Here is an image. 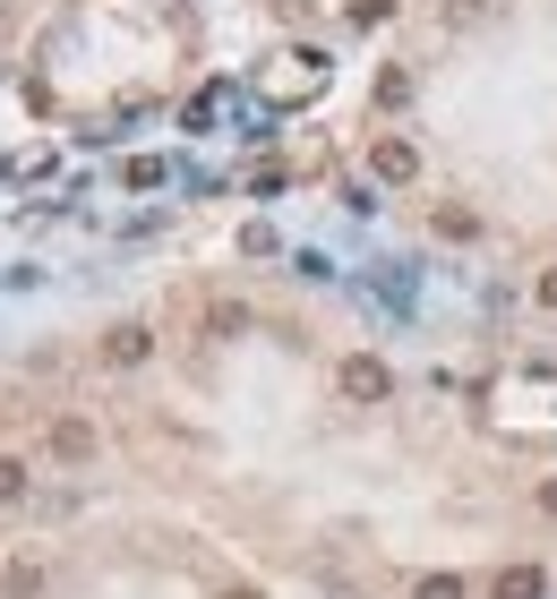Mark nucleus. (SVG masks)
Listing matches in <instances>:
<instances>
[{"label":"nucleus","mask_w":557,"mask_h":599,"mask_svg":"<svg viewBox=\"0 0 557 599\" xmlns=\"http://www.w3.org/2000/svg\"><path fill=\"white\" fill-rule=\"evenodd\" d=\"M334 394H343V403H386L394 369L378 360V351H343V360H334Z\"/></svg>","instance_id":"nucleus-1"},{"label":"nucleus","mask_w":557,"mask_h":599,"mask_svg":"<svg viewBox=\"0 0 557 599\" xmlns=\"http://www.w3.org/2000/svg\"><path fill=\"white\" fill-rule=\"evenodd\" d=\"M369 180H386V189L421 180V146H412V137H378V146H369Z\"/></svg>","instance_id":"nucleus-2"},{"label":"nucleus","mask_w":557,"mask_h":599,"mask_svg":"<svg viewBox=\"0 0 557 599\" xmlns=\"http://www.w3.org/2000/svg\"><path fill=\"white\" fill-rule=\"evenodd\" d=\"M318 86H327V52H292V69H275V78H266V95H275V103L318 95Z\"/></svg>","instance_id":"nucleus-3"},{"label":"nucleus","mask_w":557,"mask_h":599,"mask_svg":"<svg viewBox=\"0 0 557 599\" xmlns=\"http://www.w3.org/2000/svg\"><path fill=\"white\" fill-rule=\"evenodd\" d=\"M43 454L52 463H95V420H52L43 428Z\"/></svg>","instance_id":"nucleus-4"},{"label":"nucleus","mask_w":557,"mask_h":599,"mask_svg":"<svg viewBox=\"0 0 557 599\" xmlns=\"http://www.w3.org/2000/svg\"><path fill=\"white\" fill-rule=\"evenodd\" d=\"M103 360H112V369H146V360H155V334H146V326H112V334H103Z\"/></svg>","instance_id":"nucleus-5"},{"label":"nucleus","mask_w":557,"mask_h":599,"mask_svg":"<svg viewBox=\"0 0 557 599\" xmlns=\"http://www.w3.org/2000/svg\"><path fill=\"white\" fill-rule=\"evenodd\" d=\"M540 591H549V574H540V566H506L489 582V599H540Z\"/></svg>","instance_id":"nucleus-6"},{"label":"nucleus","mask_w":557,"mask_h":599,"mask_svg":"<svg viewBox=\"0 0 557 599\" xmlns=\"http://www.w3.org/2000/svg\"><path fill=\"white\" fill-rule=\"evenodd\" d=\"M378 103L403 112V103H412V69H378Z\"/></svg>","instance_id":"nucleus-7"},{"label":"nucleus","mask_w":557,"mask_h":599,"mask_svg":"<svg viewBox=\"0 0 557 599\" xmlns=\"http://www.w3.org/2000/svg\"><path fill=\"white\" fill-rule=\"evenodd\" d=\"M463 591H472L463 574H421V582H412V599H463Z\"/></svg>","instance_id":"nucleus-8"},{"label":"nucleus","mask_w":557,"mask_h":599,"mask_svg":"<svg viewBox=\"0 0 557 599\" xmlns=\"http://www.w3.org/2000/svg\"><path fill=\"white\" fill-rule=\"evenodd\" d=\"M437 231H446V240H472V231H481V215H472V206H437Z\"/></svg>","instance_id":"nucleus-9"},{"label":"nucleus","mask_w":557,"mask_h":599,"mask_svg":"<svg viewBox=\"0 0 557 599\" xmlns=\"http://www.w3.org/2000/svg\"><path fill=\"white\" fill-rule=\"evenodd\" d=\"M206 326H215V334H249V309H240V300H215V309H206Z\"/></svg>","instance_id":"nucleus-10"},{"label":"nucleus","mask_w":557,"mask_h":599,"mask_svg":"<svg viewBox=\"0 0 557 599\" xmlns=\"http://www.w3.org/2000/svg\"><path fill=\"white\" fill-rule=\"evenodd\" d=\"M27 497V463H18V454H0V505H18Z\"/></svg>","instance_id":"nucleus-11"},{"label":"nucleus","mask_w":557,"mask_h":599,"mask_svg":"<svg viewBox=\"0 0 557 599\" xmlns=\"http://www.w3.org/2000/svg\"><path fill=\"white\" fill-rule=\"evenodd\" d=\"M481 9H489V0H446V27H472Z\"/></svg>","instance_id":"nucleus-12"},{"label":"nucleus","mask_w":557,"mask_h":599,"mask_svg":"<svg viewBox=\"0 0 557 599\" xmlns=\"http://www.w3.org/2000/svg\"><path fill=\"white\" fill-rule=\"evenodd\" d=\"M540 309H557V266H549V275H540Z\"/></svg>","instance_id":"nucleus-13"},{"label":"nucleus","mask_w":557,"mask_h":599,"mask_svg":"<svg viewBox=\"0 0 557 599\" xmlns=\"http://www.w3.org/2000/svg\"><path fill=\"white\" fill-rule=\"evenodd\" d=\"M540 514H557V479H540Z\"/></svg>","instance_id":"nucleus-14"},{"label":"nucleus","mask_w":557,"mask_h":599,"mask_svg":"<svg viewBox=\"0 0 557 599\" xmlns=\"http://www.w3.org/2000/svg\"><path fill=\"white\" fill-rule=\"evenodd\" d=\"M231 599H258V591H231Z\"/></svg>","instance_id":"nucleus-15"}]
</instances>
